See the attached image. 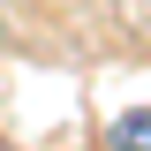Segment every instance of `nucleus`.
<instances>
[{
	"label": "nucleus",
	"instance_id": "f257e3e1",
	"mask_svg": "<svg viewBox=\"0 0 151 151\" xmlns=\"http://www.w3.org/2000/svg\"><path fill=\"white\" fill-rule=\"evenodd\" d=\"M113 151H151V106H136V113L113 121Z\"/></svg>",
	"mask_w": 151,
	"mask_h": 151
},
{
	"label": "nucleus",
	"instance_id": "f03ea898",
	"mask_svg": "<svg viewBox=\"0 0 151 151\" xmlns=\"http://www.w3.org/2000/svg\"><path fill=\"white\" fill-rule=\"evenodd\" d=\"M0 151H8V144H0Z\"/></svg>",
	"mask_w": 151,
	"mask_h": 151
}]
</instances>
